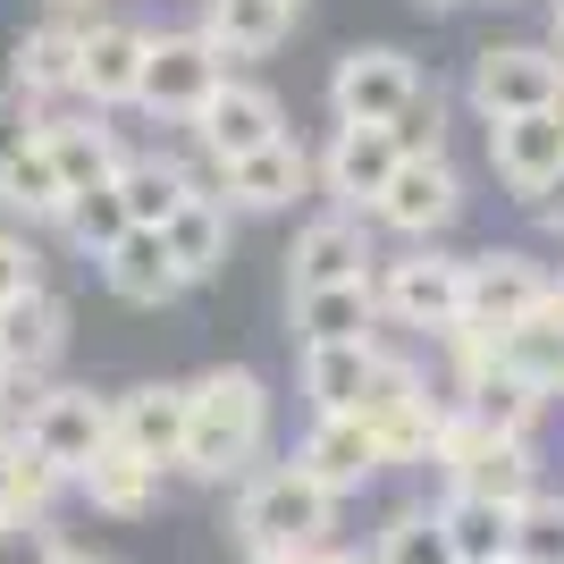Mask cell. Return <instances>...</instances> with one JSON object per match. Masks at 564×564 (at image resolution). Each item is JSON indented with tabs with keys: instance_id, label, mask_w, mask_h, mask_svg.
<instances>
[{
	"instance_id": "cell-25",
	"label": "cell",
	"mask_w": 564,
	"mask_h": 564,
	"mask_svg": "<svg viewBox=\"0 0 564 564\" xmlns=\"http://www.w3.org/2000/svg\"><path fill=\"white\" fill-rule=\"evenodd\" d=\"M161 245H169V261L186 270V286H212L219 270H228V253H236V212H228V194H186L177 212H169V228H161Z\"/></svg>"
},
{
	"instance_id": "cell-44",
	"label": "cell",
	"mask_w": 564,
	"mask_h": 564,
	"mask_svg": "<svg viewBox=\"0 0 564 564\" xmlns=\"http://www.w3.org/2000/svg\"><path fill=\"white\" fill-rule=\"evenodd\" d=\"M547 321L564 329V261H556V279H547Z\"/></svg>"
},
{
	"instance_id": "cell-30",
	"label": "cell",
	"mask_w": 564,
	"mask_h": 564,
	"mask_svg": "<svg viewBox=\"0 0 564 564\" xmlns=\"http://www.w3.org/2000/svg\"><path fill=\"white\" fill-rule=\"evenodd\" d=\"M455 404H464L480 430H497V438H531L540 413H547V397L514 371H489V379H471V388H455Z\"/></svg>"
},
{
	"instance_id": "cell-32",
	"label": "cell",
	"mask_w": 564,
	"mask_h": 564,
	"mask_svg": "<svg viewBox=\"0 0 564 564\" xmlns=\"http://www.w3.org/2000/svg\"><path fill=\"white\" fill-rule=\"evenodd\" d=\"M127 228H135V219H127L118 186H94V194H76V203H68V219H59V245H68L76 261H101Z\"/></svg>"
},
{
	"instance_id": "cell-27",
	"label": "cell",
	"mask_w": 564,
	"mask_h": 564,
	"mask_svg": "<svg viewBox=\"0 0 564 564\" xmlns=\"http://www.w3.org/2000/svg\"><path fill=\"white\" fill-rule=\"evenodd\" d=\"M161 489H169V471L143 464V455H127V447H101L94 464L76 471V497H85L94 514H110V522H143L161 506Z\"/></svg>"
},
{
	"instance_id": "cell-29",
	"label": "cell",
	"mask_w": 564,
	"mask_h": 564,
	"mask_svg": "<svg viewBox=\"0 0 564 564\" xmlns=\"http://www.w3.org/2000/svg\"><path fill=\"white\" fill-rule=\"evenodd\" d=\"M514 514H522V506L464 497V489L438 497V522H447V540H455V556H464V564H514Z\"/></svg>"
},
{
	"instance_id": "cell-45",
	"label": "cell",
	"mask_w": 564,
	"mask_h": 564,
	"mask_svg": "<svg viewBox=\"0 0 564 564\" xmlns=\"http://www.w3.org/2000/svg\"><path fill=\"white\" fill-rule=\"evenodd\" d=\"M547 43L564 51V0H547Z\"/></svg>"
},
{
	"instance_id": "cell-3",
	"label": "cell",
	"mask_w": 564,
	"mask_h": 564,
	"mask_svg": "<svg viewBox=\"0 0 564 564\" xmlns=\"http://www.w3.org/2000/svg\"><path fill=\"white\" fill-rule=\"evenodd\" d=\"M371 295H379V321L397 337H447L464 321V253H447V245H397V253H379Z\"/></svg>"
},
{
	"instance_id": "cell-22",
	"label": "cell",
	"mask_w": 564,
	"mask_h": 564,
	"mask_svg": "<svg viewBox=\"0 0 564 564\" xmlns=\"http://www.w3.org/2000/svg\"><path fill=\"white\" fill-rule=\"evenodd\" d=\"M379 337H388V321L371 337H312V346H295V388L312 397V413H354L362 404V388L379 371Z\"/></svg>"
},
{
	"instance_id": "cell-34",
	"label": "cell",
	"mask_w": 564,
	"mask_h": 564,
	"mask_svg": "<svg viewBox=\"0 0 564 564\" xmlns=\"http://www.w3.org/2000/svg\"><path fill=\"white\" fill-rule=\"evenodd\" d=\"M34 286H51V261H43V236L18 228V219H0V312L25 304Z\"/></svg>"
},
{
	"instance_id": "cell-14",
	"label": "cell",
	"mask_w": 564,
	"mask_h": 564,
	"mask_svg": "<svg viewBox=\"0 0 564 564\" xmlns=\"http://www.w3.org/2000/svg\"><path fill=\"white\" fill-rule=\"evenodd\" d=\"M143 51H152V25L127 18V9H101L85 18V43H76V101L94 110H135V85H143Z\"/></svg>"
},
{
	"instance_id": "cell-10",
	"label": "cell",
	"mask_w": 564,
	"mask_h": 564,
	"mask_svg": "<svg viewBox=\"0 0 564 564\" xmlns=\"http://www.w3.org/2000/svg\"><path fill=\"white\" fill-rule=\"evenodd\" d=\"M270 135H286V101H279V85H261L253 68H228L219 94L203 101L194 127H186V143H194L203 169L236 161V152H253V143H270Z\"/></svg>"
},
{
	"instance_id": "cell-19",
	"label": "cell",
	"mask_w": 564,
	"mask_h": 564,
	"mask_svg": "<svg viewBox=\"0 0 564 564\" xmlns=\"http://www.w3.org/2000/svg\"><path fill=\"white\" fill-rule=\"evenodd\" d=\"M110 447L177 471V447H186V379H135V388H118L110 397Z\"/></svg>"
},
{
	"instance_id": "cell-11",
	"label": "cell",
	"mask_w": 564,
	"mask_h": 564,
	"mask_svg": "<svg viewBox=\"0 0 564 564\" xmlns=\"http://www.w3.org/2000/svg\"><path fill=\"white\" fill-rule=\"evenodd\" d=\"M547 270L531 245H480L464 253V321L480 329H522V321H540L547 312Z\"/></svg>"
},
{
	"instance_id": "cell-39",
	"label": "cell",
	"mask_w": 564,
	"mask_h": 564,
	"mask_svg": "<svg viewBox=\"0 0 564 564\" xmlns=\"http://www.w3.org/2000/svg\"><path fill=\"white\" fill-rule=\"evenodd\" d=\"M0 514H18V430H0Z\"/></svg>"
},
{
	"instance_id": "cell-36",
	"label": "cell",
	"mask_w": 564,
	"mask_h": 564,
	"mask_svg": "<svg viewBox=\"0 0 564 564\" xmlns=\"http://www.w3.org/2000/svg\"><path fill=\"white\" fill-rule=\"evenodd\" d=\"M447 110H455L447 85H438V76H422V94L404 101V118L388 127V135H397L404 152H447Z\"/></svg>"
},
{
	"instance_id": "cell-12",
	"label": "cell",
	"mask_w": 564,
	"mask_h": 564,
	"mask_svg": "<svg viewBox=\"0 0 564 564\" xmlns=\"http://www.w3.org/2000/svg\"><path fill=\"white\" fill-rule=\"evenodd\" d=\"M18 438L43 455V464H59L76 480V471L110 447V397H101V388H68V379H51L43 397L18 413Z\"/></svg>"
},
{
	"instance_id": "cell-31",
	"label": "cell",
	"mask_w": 564,
	"mask_h": 564,
	"mask_svg": "<svg viewBox=\"0 0 564 564\" xmlns=\"http://www.w3.org/2000/svg\"><path fill=\"white\" fill-rule=\"evenodd\" d=\"M371 564H455V540L438 522V506H397L371 531Z\"/></svg>"
},
{
	"instance_id": "cell-33",
	"label": "cell",
	"mask_w": 564,
	"mask_h": 564,
	"mask_svg": "<svg viewBox=\"0 0 564 564\" xmlns=\"http://www.w3.org/2000/svg\"><path fill=\"white\" fill-rule=\"evenodd\" d=\"M506 371L531 379L547 404L564 397V329L547 321V312H540V321H522V329H506Z\"/></svg>"
},
{
	"instance_id": "cell-13",
	"label": "cell",
	"mask_w": 564,
	"mask_h": 564,
	"mask_svg": "<svg viewBox=\"0 0 564 564\" xmlns=\"http://www.w3.org/2000/svg\"><path fill=\"white\" fill-rule=\"evenodd\" d=\"M397 161H404V143L388 127H329L312 143V186H321L329 212H371L388 194V177H397Z\"/></svg>"
},
{
	"instance_id": "cell-5",
	"label": "cell",
	"mask_w": 564,
	"mask_h": 564,
	"mask_svg": "<svg viewBox=\"0 0 564 564\" xmlns=\"http://www.w3.org/2000/svg\"><path fill=\"white\" fill-rule=\"evenodd\" d=\"M219 76H228V59L203 43V25H152L143 85H135V118H152V127H177V135H186L194 110L219 94Z\"/></svg>"
},
{
	"instance_id": "cell-38",
	"label": "cell",
	"mask_w": 564,
	"mask_h": 564,
	"mask_svg": "<svg viewBox=\"0 0 564 564\" xmlns=\"http://www.w3.org/2000/svg\"><path fill=\"white\" fill-rule=\"evenodd\" d=\"M34 127H43V110H34L25 94H9V85H0V169H9L25 143H34Z\"/></svg>"
},
{
	"instance_id": "cell-7",
	"label": "cell",
	"mask_w": 564,
	"mask_h": 564,
	"mask_svg": "<svg viewBox=\"0 0 564 564\" xmlns=\"http://www.w3.org/2000/svg\"><path fill=\"white\" fill-rule=\"evenodd\" d=\"M413 94H422V59H413L404 43H354V51H337L329 85H321L329 127H397Z\"/></svg>"
},
{
	"instance_id": "cell-16",
	"label": "cell",
	"mask_w": 564,
	"mask_h": 564,
	"mask_svg": "<svg viewBox=\"0 0 564 564\" xmlns=\"http://www.w3.org/2000/svg\"><path fill=\"white\" fill-rule=\"evenodd\" d=\"M480 152H489V177L514 194V203H540L564 177V110L497 118V127H480Z\"/></svg>"
},
{
	"instance_id": "cell-24",
	"label": "cell",
	"mask_w": 564,
	"mask_h": 564,
	"mask_svg": "<svg viewBox=\"0 0 564 564\" xmlns=\"http://www.w3.org/2000/svg\"><path fill=\"white\" fill-rule=\"evenodd\" d=\"M94 270H101V286H110V295H118L127 312H169L177 295H194V286H186V270L169 261L161 228H127V236L110 245V253L94 261Z\"/></svg>"
},
{
	"instance_id": "cell-47",
	"label": "cell",
	"mask_w": 564,
	"mask_h": 564,
	"mask_svg": "<svg viewBox=\"0 0 564 564\" xmlns=\"http://www.w3.org/2000/svg\"><path fill=\"white\" fill-rule=\"evenodd\" d=\"M413 9H422V18H447V9H464V0H413Z\"/></svg>"
},
{
	"instance_id": "cell-49",
	"label": "cell",
	"mask_w": 564,
	"mask_h": 564,
	"mask_svg": "<svg viewBox=\"0 0 564 564\" xmlns=\"http://www.w3.org/2000/svg\"><path fill=\"white\" fill-rule=\"evenodd\" d=\"M489 9H514V0H489Z\"/></svg>"
},
{
	"instance_id": "cell-20",
	"label": "cell",
	"mask_w": 564,
	"mask_h": 564,
	"mask_svg": "<svg viewBox=\"0 0 564 564\" xmlns=\"http://www.w3.org/2000/svg\"><path fill=\"white\" fill-rule=\"evenodd\" d=\"M212 186V169L194 161V143L177 152V143H135L127 152V169H118V203H127V219L135 228H169V212L186 203V194Z\"/></svg>"
},
{
	"instance_id": "cell-35",
	"label": "cell",
	"mask_w": 564,
	"mask_h": 564,
	"mask_svg": "<svg viewBox=\"0 0 564 564\" xmlns=\"http://www.w3.org/2000/svg\"><path fill=\"white\" fill-rule=\"evenodd\" d=\"M514 564H564V489H540L514 514Z\"/></svg>"
},
{
	"instance_id": "cell-50",
	"label": "cell",
	"mask_w": 564,
	"mask_h": 564,
	"mask_svg": "<svg viewBox=\"0 0 564 564\" xmlns=\"http://www.w3.org/2000/svg\"><path fill=\"white\" fill-rule=\"evenodd\" d=\"M295 9H304V0H295Z\"/></svg>"
},
{
	"instance_id": "cell-8",
	"label": "cell",
	"mask_w": 564,
	"mask_h": 564,
	"mask_svg": "<svg viewBox=\"0 0 564 564\" xmlns=\"http://www.w3.org/2000/svg\"><path fill=\"white\" fill-rule=\"evenodd\" d=\"M68 337H76V312L59 286H34L25 304L0 312V388H9V404H34L51 388V371L68 362Z\"/></svg>"
},
{
	"instance_id": "cell-17",
	"label": "cell",
	"mask_w": 564,
	"mask_h": 564,
	"mask_svg": "<svg viewBox=\"0 0 564 564\" xmlns=\"http://www.w3.org/2000/svg\"><path fill=\"white\" fill-rule=\"evenodd\" d=\"M43 143L51 161H59V177H68V194H94V186H118V169H127V127H118L110 110H94V101H59V110H43Z\"/></svg>"
},
{
	"instance_id": "cell-18",
	"label": "cell",
	"mask_w": 564,
	"mask_h": 564,
	"mask_svg": "<svg viewBox=\"0 0 564 564\" xmlns=\"http://www.w3.org/2000/svg\"><path fill=\"white\" fill-rule=\"evenodd\" d=\"M76 43H85V18H34L18 25V43H9V94H25L34 110H59V101H76Z\"/></svg>"
},
{
	"instance_id": "cell-1",
	"label": "cell",
	"mask_w": 564,
	"mask_h": 564,
	"mask_svg": "<svg viewBox=\"0 0 564 564\" xmlns=\"http://www.w3.org/2000/svg\"><path fill=\"white\" fill-rule=\"evenodd\" d=\"M270 430H279L270 379L245 371V362H212L203 379H186V447H177V471L203 480V489H228V480L261 471Z\"/></svg>"
},
{
	"instance_id": "cell-9",
	"label": "cell",
	"mask_w": 564,
	"mask_h": 564,
	"mask_svg": "<svg viewBox=\"0 0 564 564\" xmlns=\"http://www.w3.org/2000/svg\"><path fill=\"white\" fill-rule=\"evenodd\" d=\"M212 194H228L236 219H286L295 203H312V143L286 127V135L253 143V152H236V161L212 169Z\"/></svg>"
},
{
	"instance_id": "cell-2",
	"label": "cell",
	"mask_w": 564,
	"mask_h": 564,
	"mask_svg": "<svg viewBox=\"0 0 564 564\" xmlns=\"http://www.w3.org/2000/svg\"><path fill=\"white\" fill-rule=\"evenodd\" d=\"M337 506H346V497H329L286 455V464H261V471L236 480V540L245 547H295V556H304V547H321L337 531Z\"/></svg>"
},
{
	"instance_id": "cell-37",
	"label": "cell",
	"mask_w": 564,
	"mask_h": 564,
	"mask_svg": "<svg viewBox=\"0 0 564 564\" xmlns=\"http://www.w3.org/2000/svg\"><path fill=\"white\" fill-rule=\"evenodd\" d=\"M59 522L51 514H0V564H59Z\"/></svg>"
},
{
	"instance_id": "cell-42",
	"label": "cell",
	"mask_w": 564,
	"mask_h": 564,
	"mask_svg": "<svg viewBox=\"0 0 564 564\" xmlns=\"http://www.w3.org/2000/svg\"><path fill=\"white\" fill-rule=\"evenodd\" d=\"M51 18H101V9H110V0H43Z\"/></svg>"
},
{
	"instance_id": "cell-6",
	"label": "cell",
	"mask_w": 564,
	"mask_h": 564,
	"mask_svg": "<svg viewBox=\"0 0 564 564\" xmlns=\"http://www.w3.org/2000/svg\"><path fill=\"white\" fill-rule=\"evenodd\" d=\"M564 101V51L556 43H480L464 68V110L480 127L522 110H556Z\"/></svg>"
},
{
	"instance_id": "cell-40",
	"label": "cell",
	"mask_w": 564,
	"mask_h": 564,
	"mask_svg": "<svg viewBox=\"0 0 564 564\" xmlns=\"http://www.w3.org/2000/svg\"><path fill=\"white\" fill-rule=\"evenodd\" d=\"M304 564H371V547H346V540H321V547H304Z\"/></svg>"
},
{
	"instance_id": "cell-15",
	"label": "cell",
	"mask_w": 564,
	"mask_h": 564,
	"mask_svg": "<svg viewBox=\"0 0 564 564\" xmlns=\"http://www.w3.org/2000/svg\"><path fill=\"white\" fill-rule=\"evenodd\" d=\"M379 270V228L371 212H312L286 245V295L304 286H346V279H371Z\"/></svg>"
},
{
	"instance_id": "cell-51",
	"label": "cell",
	"mask_w": 564,
	"mask_h": 564,
	"mask_svg": "<svg viewBox=\"0 0 564 564\" xmlns=\"http://www.w3.org/2000/svg\"><path fill=\"white\" fill-rule=\"evenodd\" d=\"M455 564H464V556H455Z\"/></svg>"
},
{
	"instance_id": "cell-21",
	"label": "cell",
	"mask_w": 564,
	"mask_h": 564,
	"mask_svg": "<svg viewBox=\"0 0 564 564\" xmlns=\"http://www.w3.org/2000/svg\"><path fill=\"white\" fill-rule=\"evenodd\" d=\"M295 464H304L329 497H362L379 471H388L379 464V438L354 422V413H312L304 438H295Z\"/></svg>"
},
{
	"instance_id": "cell-23",
	"label": "cell",
	"mask_w": 564,
	"mask_h": 564,
	"mask_svg": "<svg viewBox=\"0 0 564 564\" xmlns=\"http://www.w3.org/2000/svg\"><path fill=\"white\" fill-rule=\"evenodd\" d=\"M295 0H203L194 25H203V43L228 59V68H253V59H279L286 34H295Z\"/></svg>"
},
{
	"instance_id": "cell-48",
	"label": "cell",
	"mask_w": 564,
	"mask_h": 564,
	"mask_svg": "<svg viewBox=\"0 0 564 564\" xmlns=\"http://www.w3.org/2000/svg\"><path fill=\"white\" fill-rule=\"evenodd\" d=\"M0 430H18V404H9V388H0Z\"/></svg>"
},
{
	"instance_id": "cell-4",
	"label": "cell",
	"mask_w": 564,
	"mask_h": 564,
	"mask_svg": "<svg viewBox=\"0 0 564 564\" xmlns=\"http://www.w3.org/2000/svg\"><path fill=\"white\" fill-rule=\"evenodd\" d=\"M471 212V177L455 152H404L388 194L371 203V228L397 245H447V228Z\"/></svg>"
},
{
	"instance_id": "cell-43",
	"label": "cell",
	"mask_w": 564,
	"mask_h": 564,
	"mask_svg": "<svg viewBox=\"0 0 564 564\" xmlns=\"http://www.w3.org/2000/svg\"><path fill=\"white\" fill-rule=\"evenodd\" d=\"M245 564H304L295 547H245Z\"/></svg>"
},
{
	"instance_id": "cell-41",
	"label": "cell",
	"mask_w": 564,
	"mask_h": 564,
	"mask_svg": "<svg viewBox=\"0 0 564 564\" xmlns=\"http://www.w3.org/2000/svg\"><path fill=\"white\" fill-rule=\"evenodd\" d=\"M531 212H540V228H547V236H556V245H564V177H556V186L540 194V203H531Z\"/></svg>"
},
{
	"instance_id": "cell-26",
	"label": "cell",
	"mask_w": 564,
	"mask_h": 564,
	"mask_svg": "<svg viewBox=\"0 0 564 564\" xmlns=\"http://www.w3.org/2000/svg\"><path fill=\"white\" fill-rule=\"evenodd\" d=\"M68 203H76V194H68V177H59V161H51L43 127H34V143L0 169V219H18V228H34V236H59Z\"/></svg>"
},
{
	"instance_id": "cell-46",
	"label": "cell",
	"mask_w": 564,
	"mask_h": 564,
	"mask_svg": "<svg viewBox=\"0 0 564 564\" xmlns=\"http://www.w3.org/2000/svg\"><path fill=\"white\" fill-rule=\"evenodd\" d=\"M59 564H110V556H94V547H59Z\"/></svg>"
},
{
	"instance_id": "cell-28",
	"label": "cell",
	"mask_w": 564,
	"mask_h": 564,
	"mask_svg": "<svg viewBox=\"0 0 564 564\" xmlns=\"http://www.w3.org/2000/svg\"><path fill=\"white\" fill-rule=\"evenodd\" d=\"M286 321H295V346H312V337H371L379 329V295H371V279L304 286V295H286Z\"/></svg>"
}]
</instances>
